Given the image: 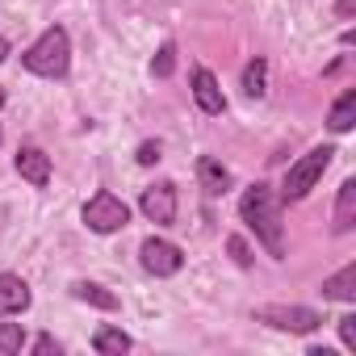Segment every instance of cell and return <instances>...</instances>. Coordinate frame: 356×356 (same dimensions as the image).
I'll return each instance as SVG.
<instances>
[{
	"mask_svg": "<svg viewBox=\"0 0 356 356\" xmlns=\"http://www.w3.org/2000/svg\"><path fill=\"white\" fill-rule=\"evenodd\" d=\"M138 264H143V273H147V277L168 281V277H176V273L185 268V252L176 248L172 239L151 235V239H143V243H138Z\"/></svg>",
	"mask_w": 356,
	"mask_h": 356,
	"instance_id": "obj_6",
	"label": "cell"
},
{
	"mask_svg": "<svg viewBox=\"0 0 356 356\" xmlns=\"http://www.w3.org/2000/svg\"><path fill=\"white\" fill-rule=\"evenodd\" d=\"M0 147H5V130H0Z\"/></svg>",
	"mask_w": 356,
	"mask_h": 356,
	"instance_id": "obj_28",
	"label": "cell"
},
{
	"mask_svg": "<svg viewBox=\"0 0 356 356\" xmlns=\"http://www.w3.org/2000/svg\"><path fill=\"white\" fill-rule=\"evenodd\" d=\"M227 252H231V260H235L239 268H252V264H256V260H252V248H248L243 235H227Z\"/></svg>",
	"mask_w": 356,
	"mask_h": 356,
	"instance_id": "obj_21",
	"label": "cell"
},
{
	"mask_svg": "<svg viewBox=\"0 0 356 356\" xmlns=\"http://www.w3.org/2000/svg\"><path fill=\"white\" fill-rule=\"evenodd\" d=\"M193 172H197V185L206 189V197H222V193L235 189V176H231V168L218 155H197Z\"/></svg>",
	"mask_w": 356,
	"mask_h": 356,
	"instance_id": "obj_10",
	"label": "cell"
},
{
	"mask_svg": "<svg viewBox=\"0 0 356 356\" xmlns=\"http://www.w3.org/2000/svg\"><path fill=\"white\" fill-rule=\"evenodd\" d=\"M323 298L327 302H356V260H348L339 273H331L327 281H323Z\"/></svg>",
	"mask_w": 356,
	"mask_h": 356,
	"instance_id": "obj_15",
	"label": "cell"
},
{
	"mask_svg": "<svg viewBox=\"0 0 356 356\" xmlns=\"http://www.w3.org/2000/svg\"><path fill=\"white\" fill-rule=\"evenodd\" d=\"M30 352H34V356H59V352H63V343L47 331V335H38V339H34V348H30Z\"/></svg>",
	"mask_w": 356,
	"mask_h": 356,
	"instance_id": "obj_23",
	"label": "cell"
},
{
	"mask_svg": "<svg viewBox=\"0 0 356 356\" xmlns=\"http://www.w3.org/2000/svg\"><path fill=\"white\" fill-rule=\"evenodd\" d=\"M352 126H356V88H343L331 101V109H327V130L331 134H348Z\"/></svg>",
	"mask_w": 356,
	"mask_h": 356,
	"instance_id": "obj_14",
	"label": "cell"
},
{
	"mask_svg": "<svg viewBox=\"0 0 356 356\" xmlns=\"http://www.w3.org/2000/svg\"><path fill=\"white\" fill-rule=\"evenodd\" d=\"M352 42H356V30H352V26H348V30H343V34H339V47H352Z\"/></svg>",
	"mask_w": 356,
	"mask_h": 356,
	"instance_id": "obj_26",
	"label": "cell"
},
{
	"mask_svg": "<svg viewBox=\"0 0 356 356\" xmlns=\"http://www.w3.org/2000/svg\"><path fill=\"white\" fill-rule=\"evenodd\" d=\"M335 17L339 22H352L356 17V0H335Z\"/></svg>",
	"mask_w": 356,
	"mask_h": 356,
	"instance_id": "obj_24",
	"label": "cell"
},
{
	"mask_svg": "<svg viewBox=\"0 0 356 356\" xmlns=\"http://www.w3.org/2000/svg\"><path fill=\"white\" fill-rule=\"evenodd\" d=\"M134 348V339L122 331V327H113V323H101L97 331H92V352L97 356H122V352H130Z\"/></svg>",
	"mask_w": 356,
	"mask_h": 356,
	"instance_id": "obj_16",
	"label": "cell"
},
{
	"mask_svg": "<svg viewBox=\"0 0 356 356\" xmlns=\"http://www.w3.org/2000/svg\"><path fill=\"white\" fill-rule=\"evenodd\" d=\"M34 306V293L30 285L17 277V273H0V318H17Z\"/></svg>",
	"mask_w": 356,
	"mask_h": 356,
	"instance_id": "obj_11",
	"label": "cell"
},
{
	"mask_svg": "<svg viewBox=\"0 0 356 356\" xmlns=\"http://www.w3.org/2000/svg\"><path fill=\"white\" fill-rule=\"evenodd\" d=\"M72 298H76V302H84V306H92V310H105V314L122 310V298H118L113 289L97 285V281H72Z\"/></svg>",
	"mask_w": 356,
	"mask_h": 356,
	"instance_id": "obj_13",
	"label": "cell"
},
{
	"mask_svg": "<svg viewBox=\"0 0 356 356\" xmlns=\"http://www.w3.org/2000/svg\"><path fill=\"white\" fill-rule=\"evenodd\" d=\"M239 218L273 260H285V222H281V197L273 193V185L252 181L239 193Z\"/></svg>",
	"mask_w": 356,
	"mask_h": 356,
	"instance_id": "obj_1",
	"label": "cell"
},
{
	"mask_svg": "<svg viewBox=\"0 0 356 356\" xmlns=\"http://www.w3.org/2000/svg\"><path fill=\"white\" fill-rule=\"evenodd\" d=\"M356 227V176H348V181L339 185L335 193V214H331V231L335 235H348Z\"/></svg>",
	"mask_w": 356,
	"mask_h": 356,
	"instance_id": "obj_12",
	"label": "cell"
},
{
	"mask_svg": "<svg viewBox=\"0 0 356 356\" xmlns=\"http://www.w3.org/2000/svg\"><path fill=\"white\" fill-rule=\"evenodd\" d=\"M22 67L30 76H42V80H67V72H72V34L63 26H47L22 51Z\"/></svg>",
	"mask_w": 356,
	"mask_h": 356,
	"instance_id": "obj_2",
	"label": "cell"
},
{
	"mask_svg": "<svg viewBox=\"0 0 356 356\" xmlns=\"http://www.w3.org/2000/svg\"><path fill=\"white\" fill-rule=\"evenodd\" d=\"M172 72H176V42L168 38V42L155 51V59H151V76H155V80H172Z\"/></svg>",
	"mask_w": 356,
	"mask_h": 356,
	"instance_id": "obj_19",
	"label": "cell"
},
{
	"mask_svg": "<svg viewBox=\"0 0 356 356\" xmlns=\"http://www.w3.org/2000/svg\"><path fill=\"white\" fill-rule=\"evenodd\" d=\"M5 101H9V92H5V88H0V109H5Z\"/></svg>",
	"mask_w": 356,
	"mask_h": 356,
	"instance_id": "obj_27",
	"label": "cell"
},
{
	"mask_svg": "<svg viewBox=\"0 0 356 356\" xmlns=\"http://www.w3.org/2000/svg\"><path fill=\"white\" fill-rule=\"evenodd\" d=\"M80 218H84V227H88L92 235H118V231L130 227V206H126L113 189H97V193L84 202Z\"/></svg>",
	"mask_w": 356,
	"mask_h": 356,
	"instance_id": "obj_4",
	"label": "cell"
},
{
	"mask_svg": "<svg viewBox=\"0 0 356 356\" xmlns=\"http://www.w3.org/2000/svg\"><path fill=\"white\" fill-rule=\"evenodd\" d=\"M189 84H193V101H197V109L202 113H210V118H218V113H227V97H222V84H218V76L210 72V67H193L189 72Z\"/></svg>",
	"mask_w": 356,
	"mask_h": 356,
	"instance_id": "obj_9",
	"label": "cell"
},
{
	"mask_svg": "<svg viewBox=\"0 0 356 356\" xmlns=\"http://www.w3.org/2000/svg\"><path fill=\"white\" fill-rule=\"evenodd\" d=\"M239 88H243V97H248V101H260V97L268 92V59H264V55H256V59H248V63H243Z\"/></svg>",
	"mask_w": 356,
	"mask_h": 356,
	"instance_id": "obj_17",
	"label": "cell"
},
{
	"mask_svg": "<svg viewBox=\"0 0 356 356\" xmlns=\"http://www.w3.org/2000/svg\"><path fill=\"white\" fill-rule=\"evenodd\" d=\"M335 327H339V343H343L348 352H356V314H343Z\"/></svg>",
	"mask_w": 356,
	"mask_h": 356,
	"instance_id": "obj_22",
	"label": "cell"
},
{
	"mask_svg": "<svg viewBox=\"0 0 356 356\" xmlns=\"http://www.w3.org/2000/svg\"><path fill=\"white\" fill-rule=\"evenodd\" d=\"M134 159H138V168H155V163L163 159V143H159V138H147V143H138Z\"/></svg>",
	"mask_w": 356,
	"mask_h": 356,
	"instance_id": "obj_20",
	"label": "cell"
},
{
	"mask_svg": "<svg viewBox=\"0 0 356 356\" xmlns=\"http://www.w3.org/2000/svg\"><path fill=\"white\" fill-rule=\"evenodd\" d=\"M339 151L331 147V143H323V147H310L298 163H289V172H285V181H281V206H298V202H306L310 197V189L323 181V172L331 168V159H335Z\"/></svg>",
	"mask_w": 356,
	"mask_h": 356,
	"instance_id": "obj_3",
	"label": "cell"
},
{
	"mask_svg": "<svg viewBox=\"0 0 356 356\" xmlns=\"http://www.w3.org/2000/svg\"><path fill=\"white\" fill-rule=\"evenodd\" d=\"M138 214L155 227H172L176 214H181V202H176V185L172 181H155L138 193Z\"/></svg>",
	"mask_w": 356,
	"mask_h": 356,
	"instance_id": "obj_7",
	"label": "cell"
},
{
	"mask_svg": "<svg viewBox=\"0 0 356 356\" xmlns=\"http://www.w3.org/2000/svg\"><path fill=\"white\" fill-rule=\"evenodd\" d=\"M256 323L273 327V331H289V335H310L323 327V314L310 306H289V302H273V306H256L252 310Z\"/></svg>",
	"mask_w": 356,
	"mask_h": 356,
	"instance_id": "obj_5",
	"label": "cell"
},
{
	"mask_svg": "<svg viewBox=\"0 0 356 356\" xmlns=\"http://www.w3.org/2000/svg\"><path fill=\"white\" fill-rule=\"evenodd\" d=\"M9 55H13V47H9V38L0 34V63H9Z\"/></svg>",
	"mask_w": 356,
	"mask_h": 356,
	"instance_id": "obj_25",
	"label": "cell"
},
{
	"mask_svg": "<svg viewBox=\"0 0 356 356\" xmlns=\"http://www.w3.org/2000/svg\"><path fill=\"white\" fill-rule=\"evenodd\" d=\"M22 348H26V327L0 323V356H22Z\"/></svg>",
	"mask_w": 356,
	"mask_h": 356,
	"instance_id": "obj_18",
	"label": "cell"
},
{
	"mask_svg": "<svg viewBox=\"0 0 356 356\" xmlns=\"http://www.w3.org/2000/svg\"><path fill=\"white\" fill-rule=\"evenodd\" d=\"M13 168H17L22 181L34 185V189H47V185H51V155H47L38 143H22L17 155H13Z\"/></svg>",
	"mask_w": 356,
	"mask_h": 356,
	"instance_id": "obj_8",
	"label": "cell"
}]
</instances>
